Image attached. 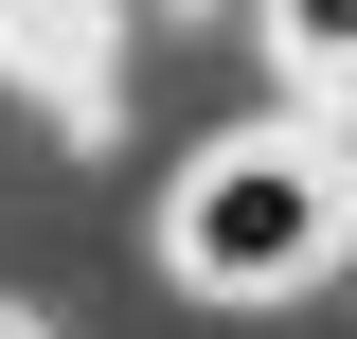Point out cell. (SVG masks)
Instances as JSON below:
<instances>
[{"instance_id":"2","label":"cell","mask_w":357,"mask_h":339,"mask_svg":"<svg viewBox=\"0 0 357 339\" xmlns=\"http://www.w3.org/2000/svg\"><path fill=\"white\" fill-rule=\"evenodd\" d=\"M268 54L286 72H357V0H268Z\"/></svg>"},{"instance_id":"3","label":"cell","mask_w":357,"mask_h":339,"mask_svg":"<svg viewBox=\"0 0 357 339\" xmlns=\"http://www.w3.org/2000/svg\"><path fill=\"white\" fill-rule=\"evenodd\" d=\"M0 339H36V322H0Z\"/></svg>"},{"instance_id":"1","label":"cell","mask_w":357,"mask_h":339,"mask_svg":"<svg viewBox=\"0 0 357 339\" xmlns=\"http://www.w3.org/2000/svg\"><path fill=\"white\" fill-rule=\"evenodd\" d=\"M321 250H340V197H321L304 143H232V161H197V197H178V286L286 303V286H321Z\"/></svg>"}]
</instances>
